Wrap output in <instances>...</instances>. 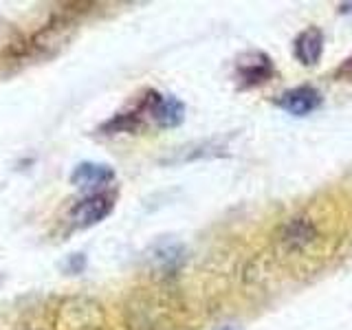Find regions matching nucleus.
<instances>
[{
  "instance_id": "nucleus-1",
  "label": "nucleus",
  "mask_w": 352,
  "mask_h": 330,
  "mask_svg": "<svg viewBox=\"0 0 352 330\" xmlns=\"http://www.w3.org/2000/svg\"><path fill=\"white\" fill-rule=\"evenodd\" d=\"M104 306L88 295H66L53 313V330H106Z\"/></svg>"
},
{
  "instance_id": "nucleus-2",
  "label": "nucleus",
  "mask_w": 352,
  "mask_h": 330,
  "mask_svg": "<svg viewBox=\"0 0 352 330\" xmlns=\"http://www.w3.org/2000/svg\"><path fill=\"white\" fill-rule=\"evenodd\" d=\"M124 315L128 330H165L170 319L168 304L146 289L135 291L128 297Z\"/></svg>"
},
{
  "instance_id": "nucleus-3",
  "label": "nucleus",
  "mask_w": 352,
  "mask_h": 330,
  "mask_svg": "<svg viewBox=\"0 0 352 330\" xmlns=\"http://www.w3.org/2000/svg\"><path fill=\"white\" fill-rule=\"evenodd\" d=\"M75 31H77V20L73 16H66V14L55 16L40 31L33 33V38L29 42V51L33 55L49 58V55L58 53L73 40Z\"/></svg>"
},
{
  "instance_id": "nucleus-4",
  "label": "nucleus",
  "mask_w": 352,
  "mask_h": 330,
  "mask_svg": "<svg viewBox=\"0 0 352 330\" xmlns=\"http://www.w3.org/2000/svg\"><path fill=\"white\" fill-rule=\"evenodd\" d=\"M113 209H115V196L113 194L95 192L91 196L82 198V201L71 209L69 218L75 227L86 229V227H93L97 223H102L104 218L110 216Z\"/></svg>"
},
{
  "instance_id": "nucleus-5",
  "label": "nucleus",
  "mask_w": 352,
  "mask_h": 330,
  "mask_svg": "<svg viewBox=\"0 0 352 330\" xmlns=\"http://www.w3.org/2000/svg\"><path fill=\"white\" fill-rule=\"evenodd\" d=\"M146 258H148V264L157 273H161V275H172V273H176L185 264L187 251H185V247L181 245L179 240L163 238L159 242H154Z\"/></svg>"
},
{
  "instance_id": "nucleus-6",
  "label": "nucleus",
  "mask_w": 352,
  "mask_h": 330,
  "mask_svg": "<svg viewBox=\"0 0 352 330\" xmlns=\"http://www.w3.org/2000/svg\"><path fill=\"white\" fill-rule=\"evenodd\" d=\"M146 113L154 119L159 128H176L185 119V106L172 95L161 93H148L146 97Z\"/></svg>"
},
{
  "instance_id": "nucleus-7",
  "label": "nucleus",
  "mask_w": 352,
  "mask_h": 330,
  "mask_svg": "<svg viewBox=\"0 0 352 330\" xmlns=\"http://www.w3.org/2000/svg\"><path fill=\"white\" fill-rule=\"evenodd\" d=\"M115 181V170L106 163L84 161L71 172V183L80 190H102Z\"/></svg>"
},
{
  "instance_id": "nucleus-8",
  "label": "nucleus",
  "mask_w": 352,
  "mask_h": 330,
  "mask_svg": "<svg viewBox=\"0 0 352 330\" xmlns=\"http://www.w3.org/2000/svg\"><path fill=\"white\" fill-rule=\"evenodd\" d=\"M278 106L293 117H306L322 106V95L313 86H297L278 99Z\"/></svg>"
},
{
  "instance_id": "nucleus-9",
  "label": "nucleus",
  "mask_w": 352,
  "mask_h": 330,
  "mask_svg": "<svg viewBox=\"0 0 352 330\" xmlns=\"http://www.w3.org/2000/svg\"><path fill=\"white\" fill-rule=\"evenodd\" d=\"M317 238V229L308 218H291L282 229V242L286 249L302 251L313 245Z\"/></svg>"
},
{
  "instance_id": "nucleus-10",
  "label": "nucleus",
  "mask_w": 352,
  "mask_h": 330,
  "mask_svg": "<svg viewBox=\"0 0 352 330\" xmlns=\"http://www.w3.org/2000/svg\"><path fill=\"white\" fill-rule=\"evenodd\" d=\"M293 51H295V58L300 60L304 66H315L319 62V58H322V51H324V33L317 27L302 31L300 36L295 38Z\"/></svg>"
},
{
  "instance_id": "nucleus-11",
  "label": "nucleus",
  "mask_w": 352,
  "mask_h": 330,
  "mask_svg": "<svg viewBox=\"0 0 352 330\" xmlns=\"http://www.w3.org/2000/svg\"><path fill=\"white\" fill-rule=\"evenodd\" d=\"M238 71L247 84H260V82L267 80V77H271L273 66H271V60L267 58V55L253 53L251 60H242L238 64Z\"/></svg>"
},
{
  "instance_id": "nucleus-12",
  "label": "nucleus",
  "mask_w": 352,
  "mask_h": 330,
  "mask_svg": "<svg viewBox=\"0 0 352 330\" xmlns=\"http://www.w3.org/2000/svg\"><path fill=\"white\" fill-rule=\"evenodd\" d=\"M139 115L137 113H124L117 115L115 119H110L106 126H102V130H106L108 135H115V132H132L139 128Z\"/></svg>"
},
{
  "instance_id": "nucleus-13",
  "label": "nucleus",
  "mask_w": 352,
  "mask_h": 330,
  "mask_svg": "<svg viewBox=\"0 0 352 330\" xmlns=\"http://www.w3.org/2000/svg\"><path fill=\"white\" fill-rule=\"evenodd\" d=\"M84 267H86L84 253H73V256L69 258V264H66V269H69L71 273H80V271H84Z\"/></svg>"
},
{
  "instance_id": "nucleus-14",
  "label": "nucleus",
  "mask_w": 352,
  "mask_h": 330,
  "mask_svg": "<svg viewBox=\"0 0 352 330\" xmlns=\"http://www.w3.org/2000/svg\"><path fill=\"white\" fill-rule=\"evenodd\" d=\"M218 330H238L236 326H223V328H218Z\"/></svg>"
}]
</instances>
